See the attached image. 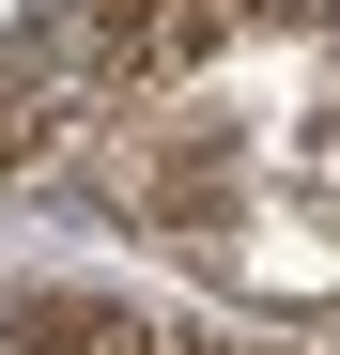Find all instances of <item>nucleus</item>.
<instances>
[{
  "instance_id": "f257e3e1",
  "label": "nucleus",
  "mask_w": 340,
  "mask_h": 355,
  "mask_svg": "<svg viewBox=\"0 0 340 355\" xmlns=\"http://www.w3.org/2000/svg\"><path fill=\"white\" fill-rule=\"evenodd\" d=\"M248 16H309V31H340V0H248Z\"/></svg>"
}]
</instances>
